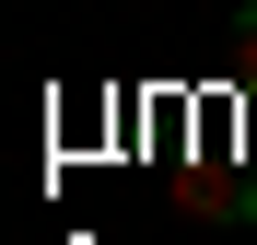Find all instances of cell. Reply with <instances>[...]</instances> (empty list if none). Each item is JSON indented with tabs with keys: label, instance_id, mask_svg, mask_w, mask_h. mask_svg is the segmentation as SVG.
Masks as SVG:
<instances>
[{
	"label": "cell",
	"instance_id": "2",
	"mask_svg": "<svg viewBox=\"0 0 257 245\" xmlns=\"http://www.w3.org/2000/svg\"><path fill=\"white\" fill-rule=\"evenodd\" d=\"M222 82L257 105V0H234V24H222Z\"/></svg>",
	"mask_w": 257,
	"mask_h": 245
},
{
	"label": "cell",
	"instance_id": "1",
	"mask_svg": "<svg viewBox=\"0 0 257 245\" xmlns=\"http://www.w3.org/2000/svg\"><path fill=\"white\" fill-rule=\"evenodd\" d=\"M187 210H199V222H257V187L234 175V163H210V175L187 187Z\"/></svg>",
	"mask_w": 257,
	"mask_h": 245
}]
</instances>
